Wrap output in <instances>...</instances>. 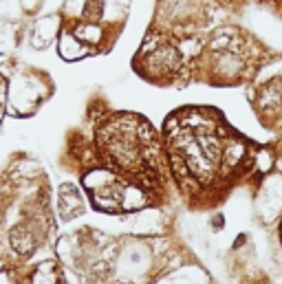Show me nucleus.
<instances>
[{
  "instance_id": "1",
  "label": "nucleus",
  "mask_w": 282,
  "mask_h": 284,
  "mask_svg": "<svg viewBox=\"0 0 282 284\" xmlns=\"http://www.w3.org/2000/svg\"><path fill=\"white\" fill-rule=\"evenodd\" d=\"M82 16H84V20L91 24L99 22L101 16H104V0H84Z\"/></svg>"
}]
</instances>
